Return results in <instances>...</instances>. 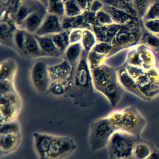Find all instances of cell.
<instances>
[{"mask_svg": "<svg viewBox=\"0 0 159 159\" xmlns=\"http://www.w3.org/2000/svg\"><path fill=\"white\" fill-rule=\"evenodd\" d=\"M96 91L87 56L84 57L82 55L74 68L71 75V86L67 96L72 99L76 106L87 108L94 104Z\"/></svg>", "mask_w": 159, "mask_h": 159, "instance_id": "6da1fadb", "label": "cell"}, {"mask_svg": "<svg viewBox=\"0 0 159 159\" xmlns=\"http://www.w3.org/2000/svg\"><path fill=\"white\" fill-rule=\"evenodd\" d=\"M107 117L117 130L125 132L137 137H140L147 124L145 119L134 106L113 111Z\"/></svg>", "mask_w": 159, "mask_h": 159, "instance_id": "7a4b0ae2", "label": "cell"}, {"mask_svg": "<svg viewBox=\"0 0 159 159\" xmlns=\"http://www.w3.org/2000/svg\"><path fill=\"white\" fill-rule=\"evenodd\" d=\"M116 130L107 116L94 120L90 125L88 135L91 150L96 152L107 147L111 136Z\"/></svg>", "mask_w": 159, "mask_h": 159, "instance_id": "3957f363", "label": "cell"}, {"mask_svg": "<svg viewBox=\"0 0 159 159\" xmlns=\"http://www.w3.org/2000/svg\"><path fill=\"white\" fill-rule=\"evenodd\" d=\"M140 37L141 25L139 24L138 20L121 25L111 42L113 49L109 57L120 51L139 45Z\"/></svg>", "mask_w": 159, "mask_h": 159, "instance_id": "277c9868", "label": "cell"}, {"mask_svg": "<svg viewBox=\"0 0 159 159\" xmlns=\"http://www.w3.org/2000/svg\"><path fill=\"white\" fill-rule=\"evenodd\" d=\"M138 138L123 131L116 130L111 136L108 145L109 159L132 158L135 143Z\"/></svg>", "mask_w": 159, "mask_h": 159, "instance_id": "5b68a950", "label": "cell"}, {"mask_svg": "<svg viewBox=\"0 0 159 159\" xmlns=\"http://www.w3.org/2000/svg\"><path fill=\"white\" fill-rule=\"evenodd\" d=\"M30 81L35 91L40 94L49 91L52 83L48 72V65L43 60H37L32 65L30 72Z\"/></svg>", "mask_w": 159, "mask_h": 159, "instance_id": "8992f818", "label": "cell"}, {"mask_svg": "<svg viewBox=\"0 0 159 159\" xmlns=\"http://www.w3.org/2000/svg\"><path fill=\"white\" fill-rule=\"evenodd\" d=\"M21 106V99L17 92L0 94V123L17 120Z\"/></svg>", "mask_w": 159, "mask_h": 159, "instance_id": "52a82bcc", "label": "cell"}, {"mask_svg": "<svg viewBox=\"0 0 159 159\" xmlns=\"http://www.w3.org/2000/svg\"><path fill=\"white\" fill-rule=\"evenodd\" d=\"M76 148L74 140L67 136L53 135L45 159H65Z\"/></svg>", "mask_w": 159, "mask_h": 159, "instance_id": "ba28073f", "label": "cell"}, {"mask_svg": "<svg viewBox=\"0 0 159 159\" xmlns=\"http://www.w3.org/2000/svg\"><path fill=\"white\" fill-rule=\"evenodd\" d=\"M90 69L94 87L100 93L111 81L117 78L116 68L106 63Z\"/></svg>", "mask_w": 159, "mask_h": 159, "instance_id": "9c48e42d", "label": "cell"}, {"mask_svg": "<svg viewBox=\"0 0 159 159\" xmlns=\"http://www.w3.org/2000/svg\"><path fill=\"white\" fill-rule=\"evenodd\" d=\"M18 27L11 14L8 11L1 12L0 20L1 43L15 48L14 37Z\"/></svg>", "mask_w": 159, "mask_h": 159, "instance_id": "30bf717a", "label": "cell"}, {"mask_svg": "<svg viewBox=\"0 0 159 159\" xmlns=\"http://www.w3.org/2000/svg\"><path fill=\"white\" fill-rule=\"evenodd\" d=\"M116 73L118 81L124 90L143 101H147L145 95L140 91L136 81L127 73L124 64L116 68Z\"/></svg>", "mask_w": 159, "mask_h": 159, "instance_id": "8fae6325", "label": "cell"}, {"mask_svg": "<svg viewBox=\"0 0 159 159\" xmlns=\"http://www.w3.org/2000/svg\"><path fill=\"white\" fill-rule=\"evenodd\" d=\"M47 13V8L44 6H41L32 12L18 26V28L35 34L43 23Z\"/></svg>", "mask_w": 159, "mask_h": 159, "instance_id": "7c38bea8", "label": "cell"}, {"mask_svg": "<svg viewBox=\"0 0 159 159\" xmlns=\"http://www.w3.org/2000/svg\"><path fill=\"white\" fill-rule=\"evenodd\" d=\"M63 30L61 17L47 13L43 23L35 35L37 36L50 35L60 33Z\"/></svg>", "mask_w": 159, "mask_h": 159, "instance_id": "4fadbf2b", "label": "cell"}, {"mask_svg": "<svg viewBox=\"0 0 159 159\" xmlns=\"http://www.w3.org/2000/svg\"><path fill=\"white\" fill-rule=\"evenodd\" d=\"M73 70L72 65L65 58L60 63L48 65V72L52 82L68 80L71 78Z\"/></svg>", "mask_w": 159, "mask_h": 159, "instance_id": "5bb4252c", "label": "cell"}, {"mask_svg": "<svg viewBox=\"0 0 159 159\" xmlns=\"http://www.w3.org/2000/svg\"><path fill=\"white\" fill-rule=\"evenodd\" d=\"M21 134H0L1 157L18 149L21 142Z\"/></svg>", "mask_w": 159, "mask_h": 159, "instance_id": "9a60e30c", "label": "cell"}, {"mask_svg": "<svg viewBox=\"0 0 159 159\" xmlns=\"http://www.w3.org/2000/svg\"><path fill=\"white\" fill-rule=\"evenodd\" d=\"M53 135L35 132L33 134V143L35 152L39 159H45Z\"/></svg>", "mask_w": 159, "mask_h": 159, "instance_id": "2e32d148", "label": "cell"}, {"mask_svg": "<svg viewBox=\"0 0 159 159\" xmlns=\"http://www.w3.org/2000/svg\"><path fill=\"white\" fill-rule=\"evenodd\" d=\"M124 90L117 78L111 81L104 88L101 94L106 97L111 106L115 107L120 102Z\"/></svg>", "mask_w": 159, "mask_h": 159, "instance_id": "e0dca14e", "label": "cell"}, {"mask_svg": "<svg viewBox=\"0 0 159 159\" xmlns=\"http://www.w3.org/2000/svg\"><path fill=\"white\" fill-rule=\"evenodd\" d=\"M41 6L43 5L35 0H23L12 16L17 27L32 12L37 10Z\"/></svg>", "mask_w": 159, "mask_h": 159, "instance_id": "ac0fdd59", "label": "cell"}, {"mask_svg": "<svg viewBox=\"0 0 159 159\" xmlns=\"http://www.w3.org/2000/svg\"><path fill=\"white\" fill-rule=\"evenodd\" d=\"M120 27V25L116 24L108 25H93L92 30L96 35L98 42H106L111 43Z\"/></svg>", "mask_w": 159, "mask_h": 159, "instance_id": "d6986e66", "label": "cell"}, {"mask_svg": "<svg viewBox=\"0 0 159 159\" xmlns=\"http://www.w3.org/2000/svg\"><path fill=\"white\" fill-rule=\"evenodd\" d=\"M103 9L110 14L114 23L117 25H126L139 20L126 11L110 5L104 4Z\"/></svg>", "mask_w": 159, "mask_h": 159, "instance_id": "ffe728a7", "label": "cell"}, {"mask_svg": "<svg viewBox=\"0 0 159 159\" xmlns=\"http://www.w3.org/2000/svg\"><path fill=\"white\" fill-rule=\"evenodd\" d=\"M156 148L153 145L147 140L138 138L134 146L132 158L133 159H148Z\"/></svg>", "mask_w": 159, "mask_h": 159, "instance_id": "44dd1931", "label": "cell"}, {"mask_svg": "<svg viewBox=\"0 0 159 159\" xmlns=\"http://www.w3.org/2000/svg\"><path fill=\"white\" fill-rule=\"evenodd\" d=\"M25 56L30 57H46L40 48L35 34L30 32H25Z\"/></svg>", "mask_w": 159, "mask_h": 159, "instance_id": "7402d4cb", "label": "cell"}, {"mask_svg": "<svg viewBox=\"0 0 159 159\" xmlns=\"http://www.w3.org/2000/svg\"><path fill=\"white\" fill-rule=\"evenodd\" d=\"M41 49L46 55V57H59L63 53L55 45L52 35H35Z\"/></svg>", "mask_w": 159, "mask_h": 159, "instance_id": "603a6c76", "label": "cell"}, {"mask_svg": "<svg viewBox=\"0 0 159 159\" xmlns=\"http://www.w3.org/2000/svg\"><path fill=\"white\" fill-rule=\"evenodd\" d=\"M140 52V56L142 63V68L145 71H148L155 67L157 65V61L153 50L143 45H137Z\"/></svg>", "mask_w": 159, "mask_h": 159, "instance_id": "cb8c5ba5", "label": "cell"}, {"mask_svg": "<svg viewBox=\"0 0 159 159\" xmlns=\"http://www.w3.org/2000/svg\"><path fill=\"white\" fill-rule=\"evenodd\" d=\"M17 71V64L11 58L1 61L0 66V81H13Z\"/></svg>", "mask_w": 159, "mask_h": 159, "instance_id": "d4e9b609", "label": "cell"}, {"mask_svg": "<svg viewBox=\"0 0 159 159\" xmlns=\"http://www.w3.org/2000/svg\"><path fill=\"white\" fill-rule=\"evenodd\" d=\"M140 45H143L153 51L159 53V36L141 26V37Z\"/></svg>", "mask_w": 159, "mask_h": 159, "instance_id": "484cf974", "label": "cell"}, {"mask_svg": "<svg viewBox=\"0 0 159 159\" xmlns=\"http://www.w3.org/2000/svg\"><path fill=\"white\" fill-rule=\"evenodd\" d=\"M83 52V46L81 42H79L70 44L63 54L65 55V58L69 61L74 68L81 59Z\"/></svg>", "mask_w": 159, "mask_h": 159, "instance_id": "4316f807", "label": "cell"}, {"mask_svg": "<svg viewBox=\"0 0 159 159\" xmlns=\"http://www.w3.org/2000/svg\"><path fill=\"white\" fill-rule=\"evenodd\" d=\"M71 86V76L68 80L65 81H53L49 88L48 93L51 94L61 96L67 95Z\"/></svg>", "mask_w": 159, "mask_h": 159, "instance_id": "83f0119b", "label": "cell"}, {"mask_svg": "<svg viewBox=\"0 0 159 159\" xmlns=\"http://www.w3.org/2000/svg\"><path fill=\"white\" fill-rule=\"evenodd\" d=\"M104 4L110 5L122 9L132 16L138 19L137 13L133 7L132 0H101Z\"/></svg>", "mask_w": 159, "mask_h": 159, "instance_id": "f1b7e54d", "label": "cell"}, {"mask_svg": "<svg viewBox=\"0 0 159 159\" xmlns=\"http://www.w3.org/2000/svg\"><path fill=\"white\" fill-rule=\"evenodd\" d=\"M70 30H63L62 32L52 35L53 41L58 49L63 54L70 45L69 35Z\"/></svg>", "mask_w": 159, "mask_h": 159, "instance_id": "f546056e", "label": "cell"}, {"mask_svg": "<svg viewBox=\"0 0 159 159\" xmlns=\"http://www.w3.org/2000/svg\"><path fill=\"white\" fill-rule=\"evenodd\" d=\"M97 42V38L92 30H83V34L81 43L85 52L88 53L89 52H91Z\"/></svg>", "mask_w": 159, "mask_h": 159, "instance_id": "4dcf8cb0", "label": "cell"}, {"mask_svg": "<svg viewBox=\"0 0 159 159\" xmlns=\"http://www.w3.org/2000/svg\"><path fill=\"white\" fill-rule=\"evenodd\" d=\"M159 19V0H151L142 21Z\"/></svg>", "mask_w": 159, "mask_h": 159, "instance_id": "1f68e13d", "label": "cell"}, {"mask_svg": "<svg viewBox=\"0 0 159 159\" xmlns=\"http://www.w3.org/2000/svg\"><path fill=\"white\" fill-rule=\"evenodd\" d=\"M65 16L75 17L83 14V11L75 0H68L64 2Z\"/></svg>", "mask_w": 159, "mask_h": 159, "instance_id": "d6a6232c", "label": "cell"}, {"mask_svg": "<svg viewBox=\"0 0 159 159\" xmlns=\"http://www.w3.org/2000/svg\"><path fill=\"white\" fill-rule=\"evenodd\" d=\"M25 30L18 28L14 37V44L15 49L18 50L24 55H25Z\"/></svg>", "mask_w": 159, "mask_h": 159, "instance_id": "836d02e7", "label": "cell"}, {"mask_svg": "<svg viewBox=\"0 0 159 159\" xmlns=\"http://www.w3.org/2000/svg\"><path fill=\"white\" fill-rule=\"evenodd\" d=\"M145 95L147 101H151L159 95V80L140 89Z\"/></svg>", "mask_w": 159, "mask_h": 159, "instance_id": "e575fe53", "label": "cell"}, {"mask_svg": "<svg viewBox=\"0 0 159 159\" xmlns=\"http://www.w3.org/2000/svg\"><path fill=\"white\" fill-rule=\"evenodd\" d=\"M125 63L142 67L140 52L138 50L137 46L132 47L130 50L128 51L126 56Z\"/></svg>", "mask_w": 159, "mask_h": 159, "instance_id": "d590c367", "label": "cell"}, {"mask_svg": "<svg viewBox=\"0 0 159 159\" xmlns=\"http://www.w3.org/2000/svg\"><path fill=\"white\" fill-rule=\"evenodd\" d=\"M107 58V57L97 53L93 50L89 52L87 55L88 61L90 68L96 67L106 63Z\"/></svg>", "mask_w": 159, "mask_h": 159, "instance_id": "8d00e7d4", "label": "cell"}, {"mask_svg": "<svg viewBox=\"0 0 159 159\" xmlns=\"http://www.w3.org/2000/svg\"><path fill=\"white\" fill-rule=\"evenodd\" d=\"M0 134H20V127L17 120L1 124Z\"/></svg>", "mask_w": 159, "mask_h": 159, "instance_id": "74e56055", "label": "cell"}, {"mask_svg": "<svg viewBox=\"0 0 159 159\" xmlns=\"http://www.w3.org/2000/svg\"><path fill=\"white\" fill-rule=\"evenodd\" d=\"M151 0H132L133 7L137 13L138 19L142 20Z\"/></svg>", "mask_w": 159, "mask_h": 159, "instance_id": "f35d334b", "label": "cell"}, {"mask_svg": "<svg viewBox=\"0 0 159 159\" xmlns=\"http://www.w3.org/2000/svg\"><path fill=\"white\" fill-rule=\"evenodd\" d=\"M113 49L111 43L106 42H98L93 48V51L102 55L108 57Z\"/></svg>", "mask_w": 159, "mask_h": 159, "instance_id": "ab89813d", "label": "cell"}, {"mask_svg": "<svg viewBox=\"0 0 159 159\" xmlns=\"http://www.w3.org/2000/svg\"><path fill=\"white\" fill-rule=\"evenodd\" d=\"M47 10L48 13L56 15L60 17L65 16L64 2L62 1L53 3H49Z\"/></svg>", "mask_w": 159, "mask_h": 159, "instance_id": "60d3db41", "label": "cell"}, {"mask_svg": "<svg viewBox=\"0 0 159 159\" xmlns=\"http://www.w3.org/2000/svg\"><path fill=\"white\" fill-rule=\"evenodd\" d=\"M98 25H108L114 24L110 14L104 9L96 12Z\"/></svg>", "mask_w": 159, "mask_h": 159, "instance_id": "b9f144b4", "label": "cell"}, {"mask_svg": "<svg viewBox=\"0 0 159 159\" xmlns=\"http://www.w3.org/2000/svg\"><path fill=\"white\" fill-rule=\"evenodd\" d=\"M124 66L127 73L135 80H136L138 78H139L142 75H143L146 71L142 67L134 66V65H130L125 63H124Z\"/></svg>", "mask_w": 159, "mask_h": 159, "instance_id": "7bdbcfd3", "label": "cell"}, {"mask_svg": "<svg viewBox=\"0 0 159 159\" xmlns=\"http://www.w3.org/2000/svg\"><path fill=\"white\" fill-rule=\"evenodd\" d=\"M142 25L148 31L159 35V19L148 20L146 21H142Z\"/></svg>", "mask_w": 159, "mask_h": 159, "instance_id": "ee69618b", "label": "cell"}, {"mask_svg": "<svg viewBox=\"0 0 159 159\" xmlns=\"http://www.w3.org/2000/svg\"><path fill=\"white\" fill-rule=\"evenodd\" d=\"M17 92L13 81H0V94Z\"/></svg>", "mask_w": 159, "mask_h": 159, "instance_id": "f6af8a7d", "label": "cell"}, {"mask_svg": "<svg viewBox=\"0 0 159 159\" xmlns=\"http://www.w3.org/2000/svg\"><path fill=\"white\" fill-rule=\"evenodd\" d=\"M83 30L79 29H75L70 30L69 35L70 44L81 42L83 37Z\"/></svg>", "mask_w": 159, "mask_h": 159, "instance_id": "bcb514c9", "label": "cell"}, {"mask_svg": "<svg viewBox=\"0 0 159 159\" xmlns=\"http://www.w3.org/2000/svg\"><path fill=\"white\" fill-rule=\"evenodd\" d=\"M83 15L85 17L87 22L91 25H98L96 19V12L87 10L83 12Z\"/></svg>", "mask_w": 159, "mask_h": 159, "instance_id": "7dc6e473", "label": "cell"}, {"mask_svg": "<svg viewBox=\"0 0 159 159\" xmlns=\"http://www.w3.org/2000/svg\"><path fill=\"white\" fill-rule=\"evenodd\" d=\"M104 4L101 0H92L88 10L94 12H97L99 10L102 9L104 8Z\"/></svg>", "mask_w": 159, "mask_h": 159, "instance_id": "c3c4849f", "label": "cell"}, {"mask_svg": "<svg viewBox=\"0 0 159 159\" xmlns=\"http://www.w3.org/2000/svg\"><path fill=\"white\" fill-rule=\"evenodd\" d=\"M23 0H12L9 12L13 16Z\"/></svg>", "mask_w": 159, "mask_h": 159, "instance_id": "681fc988", "label": "cell"}, {"mask_svg": "<svg viewBox=\"0 0 159 159\" xmlns=\"http://www.w3.org/2000/svg\"><path fill=\"white\" fill-rule=\"evenodd\" d=\"M75 1L78 4V5L81 8V9L84 12L88 10L90 3L92 0H75Z\"/></svg>", "mask_w": 159, "mask_h": 159, "instance_id": "f907efd6", "label": "cell"}, {"mask_svg": "<svg viewBox=\"0 0 159 159\" xmlns=\"http://www.w3.org/2000/svg\"><path fill=\"white\" fill-rule=\"evenodd\" d=\"M12 0H1V12L3 11H9L11 4Z\"/></svg>", "mask_w": 159, "mask_h": 159, "instance_id": "816d5d0a", "label": "cell"}, {"mask_svg": "<svg viewBox=\"0 0 159 159\" xmlns=\"http://www.w3.org/2000/svg\"><path fill=\"white\" fill-rule=\"evenodd\" d=\"M35 1L40 2L45 7H46V8H47V6H48V0H35Z\"/></svg>", "mask_w": 159, "mask_h": 159, "instance_id": "f5cc1de1", "label": "cell"}, {"mask_svg": "<svg viewBox=\"0 0 159 159\" xmlns=\"http://www.w3.org/2000/svg\"><path fill=\"white\" fill-rule=\"evenodd\" d=\"M62 0H48V4L49 3H53V2H57L58 1H61Z\"/></svg>", "mask_w": 159, "mask_h": 159, "instance_id": "db71d44e", "label": "cell"}, {"mask_svg": "<svg viewBox=\"0 0 159 159\" xmlns=\"http://www.w3.org/2000/svg\"><path fill=\"white\" fill-rule=\"evenodd\" d=\"M62 1H63V2H66V1H68V0H62Z\"/></svg>", "mask_w": 159, "mask_h": 159, "instance_id": "11a10c76", "label": "cell"}, {"mask_svg": "<svg viewBox=\"0 0 159 159\" xmlns=\"http://www.w3.org/2000/svg\"><path fill=\"white\" fill-rule=\"evenodd\" d=\"M127 159H133L132 158H127Z\"/></svg>", "mask_w": 159, "mask_h": 159, "instance_id": "9f6ffc18", "label": "cell"}]
</instances>
